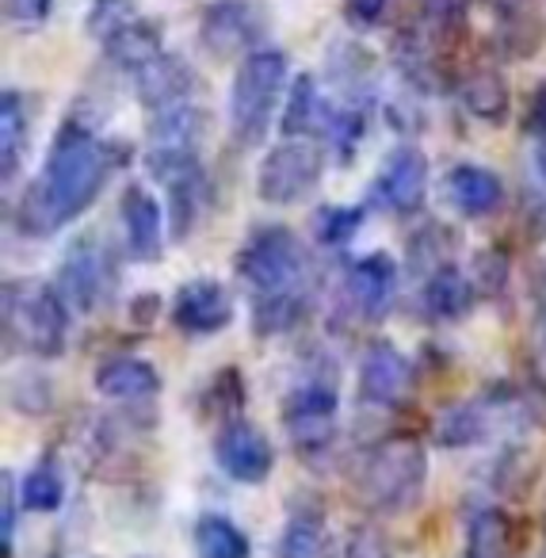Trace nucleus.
I'll return each mask as SVG.
<instances>
[{
  "label": "nucleus",
  "mask_w": 546,
  "mask_h": 558,
  "mask_svg": "<svg viewBox=\"0 0 546 558\" xmlns=\"http://www.w3.org/2000/svg\"><path fill=\"white\" fill-rule=\"evenodd\" d=\"M70 303L54 283L43 279H9L4 283V352H24L35 360H58L70 344Z\"/></svg>",
  "instance_id": "obj_2"
},
{
  "label": "nucleus",
  "mask_w": 546,
  "mask_h": 558,
  "mask_svg": "<svg viewBox=\"0 0 546 558\" xmlns=\"http://www.w3.org/2000/svg\"><path fill=\"white\" fill-rule=\"evenodd\" d=\"M161 314V299L157 295H142V299H134V306H131V322L134 326H154V318Z\"/></svg>",
  "instance_id": "obj_44"
},
{
  "label": "nucleus",
  "mask_w": 546,
  "mask_h": 558,
  "mask_svg": "<svg viewBox=\"0 0 546 558\" xmlns=\"http://www.w3.org/2000/svg\"><path fill=\"white\" fill-rule=\"evenodd\" d=\"M215 463L226 478L241 482V486H260L276 466V448L264 436V428H256L245 417H233L222 421V428L215 433Z\"/></svg>",
  "instance_id": "obj_12"
},
{
  "label": "nucleus",
  "mask_w": 546,
  "mask_h": 558,
  "mask_svg": "<svg viewBox=\"0 0 546 558\" xmlns=\"http://www.w3.org/2000/svg\"><path fill=\"white\" fill-rule=\"evenodd\" d=\"M9 402L12 410L27 413V417H43V413L54 410V383L43 372H20L9 383Z\"/></svg>",
  "instance_id": "obj_34"
},
{
  "label": "nucleus",
  "mask_w": 546,
  "mask_h": 558,
  "mask_svg": "<svg viewBox=\"0 0 546 558\" xmlns=\"http://www.w3.org/2000/svg\"><path fill=\"white\" fill-rule=\"evenodd\" d=\"M233 271L253 299L271 295H306L310 291V253L299 233L287 226H256L241 245Z\"/></svg>",
  "instance_id": "obj_4"
},
{
  "label": "nucleus",
  "mask_w": 546,
  "mask_h": 558,
  "mask_svg": "<svg viewBox=\"0 0 546 558\" xmlns=\"http://www.w3.org/2000/svg\"><path fill=\"white\" fill-rule=\"evenodd\" d=\"M477 291L474 283H470L466 271H459L454 264H444V268H436L428 279H424L421 288V311L428 322H459L470 314V306H474Z\"/></svg>",
  "instance_id": "obj_21"
},
{
  "label": "nucleus",
  "mask_w": 546,
  "mask_h": 558,
  "mask_svg": "<svg viewBox=\"0 0 546 558\" xmlns=\"http://www.w3.org/2000/svg\"><path fill=\"white\" fill-rule=\"evenodd\" d=\"M543 535H546V512H543Z\"/></svg>",
  "instance_id": "obj_46"
},
{
  "label": "nucleus",
  "mask_w": 546,
  "mask_h": 558,
  "mask_svg": "<svg viewBox=\"0 0 546 558\" xmlns=\"http://www.w3.org/2000/svg\"><path fill=\"white\" fill-rule=\"evenodd\" d=\"M512 547H515L512 517L500 505H477L466 520L462 558H512Z\"/></svg>",
  "instance_id": "obj_24"
},
{
  "label": "nucleus",
  "mask_w": 546,
  "mask_h": 558,
  "mask_svg": "<svg viewBox=\"0 0 546 558\" xmlns=\"http://www.w3.org/2000/svg\"><path fill=\"white\" fill-rule=\"evenodd\" d=\"M447 199L462 218H485L493 210H500L505 203V184L493 169L474 161H462L447 172Z\"/></svg>",
  "instance_id": "obj_20"
},
{
  "label": "nucleus",
  "mask_w": 546,
  "mask_h": 558,
  "mask_svg": "<svg viewBox=\"0 0 546 558\" xmlns=\"http://www.w3.org/2000/svg\"><path fill=\"white\" fill-rule=\"evenodd\" d=\"M16 550V478L12 471H0V558H12Z\"/></svg>",
  "instance_id": "obj_39"
},
{
  "label": "nucleus",
  "mask_w": 546,
  "mask_h": 558,
  "mask_svg": "<svg viewBox=\"0 0 546 558\" xmlns=\"http://www.w3.org/2000/svg\"><path fill=\"white\" fill-rule=\"evenodd\" d=\"M325 169V157L314 142L306 138H287L271 146L256 165V195L271 207H291L302 203L317 187Z\"/></svg>",
  "instance_id": "obj_9"
},
{
  "label": "nucleus",
  "mask_w": 546,
  "mask_h": 558,
  "mask_svg": "<svg viewBox=\"0 0 546 558\" xmlns=\"http://www.w3.org/2000/svg\"><path fill=\"white\" fill-rule=\"evenodd\" d=\"M428 486V451L416 436L398 433L378 440L360 463V501L375 517H401L416 509Z\"/></svg>",
  "instance_id": "obj_3"
},
{
  "label": "nucleus",
  "mask_w": 546,
  "mask_h": 558,
  "mask_svg": "<svg viewBox=\"0 0 546 558\" xmlns=\"http://www.w3.org/2000/svg\"><path fill=\"white\" fill-rule=\"evenodd\" d=\"M527 134L535 142H546V81L531 93V100H527Z\"/></svg>",
  "instance_id": "obj_43"
},
{
  "label": "nucleus",
  "mask_w": 546,
  "mask_h": 558,
  "mask_svg": "<svg viewBox=\"0 0 546 558\" xmlns=\"http://www.w3.org/2000/svg\"><path fill=\"white\" fill-rule=\"evenodd\" d=\"M20 501L32 512H54L65 501V474L58 466V459H39L32 471L24 474V486H20Z\"/></svg>",
  "instance_id": "obj_32"
},
{
  "label": "nucleus",
  "mask_w": 546,
  "mask_h": 558,
  "mask_svg": "<svg viewBox=\"0 0 546 558\" xmlns=\"http://www.w3.org/2000/svg\"><path fill=\"white\" fill-rule=\"evenodd\" d=\"M393 299H398V260L390 253H383V248L363 253L348 268L344 303L355 311V318L378 326L393 311Z\"/></svg>",
  "instance_id": "obj_15"
},
{
  "label": "nucleus",
  "mask_w": 546,
  "mask_h": 558,
  "mask_svg": "<svg viewBox=\"0 0 546 558\" xmlns=\"http://www.w3.org/2000/svg\"><path fill=\"white\" fill-rule=\"evenodd\" d=\"M203 131V111L195 104H177V108L154 111L146 123L149 146H195Z\"/></svg>",
  "instance_id": "obj_31"
},
{
  "label": "nucleus",
  "mask_w": 546,
  "mask_h": 558,
  "mask_svg": "<svg viewBox=\"0 0 546 558\" xmlns=\"http://www.w3.org/2000/svg\"><path fill=\"white\" fill-rule=\"evenodd\" d=\"M146 169L169 199V238L187 241L207 207V169L195 146H149Z\"/></svg>",
  "instance_id": "obj_7"
},
{
  "label": "nucleus",
  "mask_w": 546,
  "mask_h": 558,
  "mask_svg": "<svg viewBox=\"0 0 546 558\" xmlns=\"http://www.w3.org/2000/svg\"><path fill=\"white\" fill-rule=\"evenodd\" d=\"M203 405H207V413H218L222 421L238 417V410L245 405V379H241L238 367H222V372L210 379L207 395H203Z\"/></svg>",
  "instance_id": "obj_37"
},
{
  "label": "nucleus",
  "mask_w": 546,
  "mask_h": 558,
  "mask_svg": "<svg viewBox=\"0 0 546 558\" xmlns=\"http://www.w3.org/2000/svg\"><path fill=\"white\" fill-rule=\"evenodd\" d=\"M310 314V291L306 295H271V299H253V337H283L291 329L302 326V318Z\"/></svg>",
  "instance_id": "obj_29"
},
{
  "label": "nucleus",
  "mask_w": 546,
  "mask_h": 558,
  "mask_svg": "<svg viewBox=\"0 0 546 558\" xmlns=\"http://www.w3.org/2000/svg\"><path fill=\"white\" fill-rule=\"evenodd\" d=\"M27 126H32V119H27L24 93L9 85L0 93V177H4V184H12L20 165H24Z\"/></svg>",
  "instance_id": "obj_25"
},
{
  "label": "nucleus",
  "mask_w": 546,
  "mask_h": 558,
  "mask_svg": "<svg viewBox=\"0 0 546 558\" xmlns=\"http://www.w3.org/2000/svg\"><path fill=\"white\" fill-rule=\"evenodd\" d=\"M344 558H393V547L375 524H360V527H352V535H348Z\"/></svg>",
  "instance_id": "obj_40"
},
{
  "label": "nucleus",
  "mask_w": 546,
  "mask_h": 558,
  "mask_svg": "<svg viewBox=\"0 0 546 558\" xmlns=\"http://www.w3.org/2000/svg\"><path fill=\"white\" fill-rule=\"evenodd\" d=\"M264 32H268V16L253 0H210L199 20L203 50L218 62L248 58L253 50H260Z\"/></svg>",
  "instance_id": "obj_10"
},
{
  "label": "nucleus",
  "mask_w": 546,
  "mask_h": 558,
  "mask_svg": "<svg viewBox=\"0 0 546 558\" xmlns=\"http://www.w3.org/2000/svg\"><path fill=\"white\" fill-rule=\"evenodd\" d=\"M363 207H321L314 215V233L325 248H340L360 233Z\"/></svg>",
  "instance_id": "obj_36"
},
{
  "label": "nucleus",
  "mask_w": 546,
  "mask_h": 558,
  "mask_svg": "<svg viewBox=\"0 0 546 558\" xmlns=\"http://www.w3.org/2000/svg\"><path fill=\"white\" fill-rule=\"evenodd\" d=\"M169 318L184 337H215V333H222V329H230L233 299L218 279L195 276L177 288L172 306H169Z\"/></svg>",
  "instance_id": "obj_14"
},
{
  "label": "nucleus",
  "mask_w": 546,
  "mask_h": 558,
  "mask_svg": "<svg viewBox=\"0 0 546 558\" xmlns=\"http://www.w3.org/2000/svg\"><path fill=\"white\" fill-rule=\"evenodd\" d=\"M165 54V39H161V27L154 24V20H134L126 32H119L116 39L104 43V58H108L116 70H126L134 77V73L142 70V65H149L154 58Z\"/></svg>",
  "instance_id": "obj_26"
},
{
  "label": "nucleus",
  "mask_w": 546,
  "mask_h": 558,
  "mask_svg": "<svg viewBox=\"0 0 546 558\" xmlns=\"http://www.w3.org/2000/svg\"><path fill=\"white\" fill-rule=\"evenodd\" d=\"M451 253H454V233L447 230L444 222H424L421 230L409 238V268L424 279L436 268H444V264H454Z\"/></svg>",
  "instance_id": "obj_33"
},
{
  "label": "nucleus",
  "mask_w": 546,
  "mask_h": 558,
  "mask_svg": "<svg viewBox=\"0 0 546 558\" xmlns=\"http://www.w3.org/2000/svg\"><path fill=\"white\" fill-rule=\"evenodd\" d=\"M428 195V157L416 146H398L371 184V203L386 207L390 215H413Z\"/></svg>",
  "instance_id": "obj_16"
},
{
  "label": "nucleus",
  "mask_w": 546,
  "mask_h": 558,
  "mask_svg": "<svg viewBox=\"0 0 546 558\" xmlns=\"http://www.w3.org/2000/svg\"><path fill=\"white\" fill-rule=\"evenodd\" d=\"M535 172L543 180V192H546V142H535Z\"/></svg>",
  "instance_id": "obj_45"
},
{
  "label": "nucleus",
  "mask_w": 546,
  "mask_h": 558,
  "mask_svg": "<svg viewBox=\"0 0 546 558\" xmlns=\"http://www.w3.org/2000/svg\"><path fill=\"white\" fill-rule=\"evenodd\" d=\"M50 12H54V0H4L9 24L24 27V32H35L39 24H47Z\"/></svg>",
  "instance_id": "obj_41"
},
{
  "label": "nucleus",
  "mask_w": 546,
  "mask_h": 558,
  "mask_svg": "<svg viewBox=\"0 0 546 558\" xmlns=\"http://www.w3.org/2000/svg\"><path fill=\"white\" fill-rule=\"evenodd\" d=\"M283 428L291 436V448L302 459H321L332 448L340 428V387L337 367L317 356L299 383L283 398Z\"/></svg>",
  "instance_id": "obj_5"
},
{
  "label": "nucleus",
  "mask_w": 546,
  "mask_h": 558,
  "mask_svg": "<svg viewBox=\"0 0 546 558\" xmlns=\"http://www.w3.org/2000/svg\"><path fill=\"white\" fill-rule=\"evenodd\" d=\"M383 12H386V0H344V20L355 32L375 27L383 20Z\"/></svg>",
  "instance_id": "obj_42"
},
{
  "label": "nucleus",
  "mask_w": 546,
  "mask_h": 558,
  "mask_svg": "<svg viewBox=\"0 0 546 558\" xmlns=\"http://www.w3.org/2000/svg\"><path fill=\"white\" fill-rule=\"evenodd\" d=\"M500 425H515V421H512V413H508L505 398L493 387L489 395L474 398V402L447 405L436 417V425H432V436H436L439 448L462 451V448H474V444H485Z\"/></svg>",
  "instance_id": "obj_13"
},
{
  "label": "nucleus",
  "mask_w": 546,
  "mask_h": 558,
  "mask_svg": "<svg viewBox=\"0 0 546 558\" xmlns=\"http://www.w3.org/2000/svg\"><path fill=\"white\" fill-rule=\"evenodd\" d=\"M375 77H378V62L367 47L360 43L344 39V43H332L329 50V81L344 93L348 104L363 108L375 93Z\"/></svg>",
  "instance_id": "obj_23"
},
{
  "label": "nucleus",
  "mask_w": 546,
  "mask_h": 558,
  "mask_svg": "<svg viewBox=\"0 0 546 558\" xmlns=\"http://www.w3.org/2000/svg\"><path fill=\"white\" fill-rule=\"evenodd\" d=\"M111 172V149L93 131V123L70 116L58 126L43 172L24 187L16 203V230L24 238H50L81 218L96 199Z\"/></svg>",
  "instance_id": "obj_1"
},
{
  "label": "nucleus",
  "mask_w": 546,
  "mask_h": 558,
  "mask_svg": "<svg viewBox=\"0 0 546 558\" xmlns=\"http://www.w3.org/2000/svg\"><path fill=\"white\" fill-rule=\"evenodd\" d=\"M50 558H58V555H50Z\"/></svg>",
  "instance_id": "obj_47"
},
{
  "label": "nucleus",
  "mask_w": 546,
  "mask_h": 558,
  "mask_svg": "<svg viewBox=\"0 0 546 558\" xmlns=\"http://www.w3.org/2000/svg\"><path fill=\"white\" fill-rule=\"evenodd\" d=\"M195 88H199L195 70L180 54H169V50L134 73V96H138L149 116L165 108H177V104H192Z\"/></svg>",
  "instance_id": "obj_18"
},
{
  "label": "nucleus",
  "mask_w": 546,
  "mask_h": 558,
  "mask_svg": "<svg viewBox=\"0 0 546 558\" xmlns=\"http://www.w3.org/2000/svg\"><path fill=\"white\" fill-rule=\"evenodd\" d=\"M58 291L77 314H96L104 303H111L119 288V264L116 253L100 245V238L85 233L65 248L62 264H58Z\"/></svg>",
  "instance_id": "obj_8"
},
{
  "label": "nucleus",
  "mask_w": 546,
  "mask_h": 558,
  "mask_svg": "<svg viewBox=\"0 0 546 558\" xmlns=\"http://www.w3.org/2000/svg\"><path fill=\"white\" fill-rule=\"evenodd\" d=\"M355 390H360V402L371 410H401L413 395V360L393 341L375 337L360 356Z\"/></svg>",
  "instance_id": "obj_11"
},
{
  "label": "nucleus",
  "mask_w": 546,
  "mask_h": 558,
  "mask_svg": "<svg viewBox=\"0 0 546 558\" xmlns=\"http://www.w3.org/2000/svg\"><path fill=\"white\" fill-rule=\"evenodd\" d=\"M134 20H142V12L134 9V0H93L85 24L93 39L108 43V39H116L119 32H126Z\"/></svg>",
  "instance_id": "obj_35"
},
{
  "label": "nucleus",
  "mask_w": 546,
  "mask_h": 558,
  "mask_svg": "<svg viewBox=\"0 0 546 558\" xmlns=\"http://www.w3.org/2000/svg\"><path fill=\"white\" fill-rule=\"evenodd\" d=\"M325 104H329V100L317 93L314 73H294V77H291V96H287L283 119H279V131H283L287 138H306V134L321 131Z\"/></svg>",
  "instance_id": "obj_27"
},
{
  "label": "nucleus",
  "mask_w": 546,
  "mask_h": 558,
  "mask_svg": "<svg viewBox=\"0 0 546 558\" xmlns=\"http://www.w3.org/2000/svg\"><path fill=\"white\" fill-rule=\"evenodd\" d=\"M126 253L138 264H157L165 256V207L142 184H126L119 195Z\"/></svg>",
  "instance_id": "obj_17"
},
{
  "label": "nucleus",
  "mask_w": 546,
  "mask_h": 558,
  "mask_svg": "<svg viewBox=\"0 0 546 558\" xmlns=\"http://www.w3.org/2000/svg\"><path fill=\"white\" fill-rule=\"evenodd\" d=\"M459 100L466 108V116H474L485 126H500L512 111V93H508V81L493 65H477L466 70L459 81Z\"/></svg>",
  "instance_id": "obj_22"
},
{
  "label": "nucleus",
  "mask_w": 546,
  "mask_h": 558,
  "mask_svg": "<svg viewBox=\"0 0 546 558\" xmlns=\"http://www.w3.org/2000/svg\"><path fill=\"white\" fill-rule=\"evenodd\" d=\"M470 283H474L477 299H500L508 288V256L500 253V248H482V253L474 256V276H470Z\"/></svg>",
  "instance_id": "obj_38"
},
{
  "label": "nucleus",
  "mask_w": 546,
  "mask_h": 558,
  "mask_svg": "<svg viewBox=\"0 0 546 558\" xmlns=\"http://www.w3.org/2000/svg\"><path fill=\"white\" fill-rule=\"evenodd\" d=\"M195 547L199 558H253L248 535L222 512H203L195 520Z\"/></svg>",
  "instance_id": "obj_28"
},
{
  "label": "nucleus",
  "mask_w": 546,
  "mask_h": 558,
  "mask_svg": "<svg viewBox=\"0 0 546 558\" xmlns=\"http://www.w3.org/2000/svg\"><path fill=\"white\" fill-rule=\"evenodd\" d=\"M321 532L325 512L306 501L294 505L283 524V535H279V558H314L317 547H321Z\"/></svg>",
  "instance_id": "obj_30"
},
{
  "label": "nucleus",
  "mask_w": 546,
  "mask_h": 558,
  "mask_svg": "<svg viewBox=\"0 0 546 558\" xmlns=\"http://www.w3.org/2000/svg\"><path fill=\"white\" fill-rule=\"evenodd\" d=\"M287 88L283 50L260 47L238 62L230 85V131L241 146H260Z\"/></svg>",
  "instance_id": "obj_6"
},
{
  "label": "nucleus",
  "mask_w": 546,
  "mask_h": 558,
  "mask_svg": "<svg viewBox=\"0 0 546 558\" xmlns=\"http://www.w3.org/2000/svg\"><path fill=\"white\" fill-rule=\"evenodd\" d=\"M93 387L111 402H154L161 395V375L142 356H104L93 372Z\"/></svg>",
  "instance_id": "obj_19"
}]
</instances>
